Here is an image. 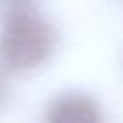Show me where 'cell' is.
<instances>
[{
	"label": "cell",
	"instance_id": "3957f363",
	"mask_svg": "<svg viewBox=\"0 0 123 123\" xmlns=\"http://www.w3.org/2000/svg\"><path fill=\"white\" fill-rule=\"evenodd\" d=\"M0 92H2V81H0Z\"/></svg>",
	"mask_w": 123,
	"mask_h": 123
},
{
	"label": "cell",
	"instance_id": "7a4b0ae2",
	"mask_svg": "<svg viewBox=\"0 0 123 123\" xmlns=\"http://www.w3.org/2000/svg\"><path fill=\"white\" fill-rule=\"evenodd\" d=\"M44 123H102V111L92 96L65 92L52 100Z\"/></svg>",
	"mask_w": 123,
	"mask_h": 123
},
{
	"label": "cell",
	"instance_id": "6da1fadb",
	"mask_svg": "<svg viewBox=\"0 0 123 123\" xmlns=\"http://www.w3.org/2000/svg\"><path fill=\"white\" fill-rule=\"evenodd\" d=\"M56 46L52 21L31 4L12 6L0 25V60L13 69H31L50 58Z\"/></svg>",
	"mask_w": 123,
	"mask_h": 123
}]
</instances>
